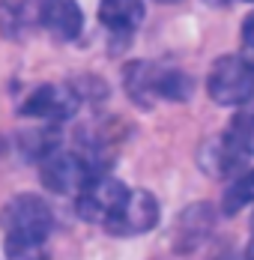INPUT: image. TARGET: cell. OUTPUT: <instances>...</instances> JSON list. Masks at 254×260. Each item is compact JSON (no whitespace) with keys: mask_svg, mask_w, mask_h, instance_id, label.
<instances>
[{"mask_svg":"<svg viewBox=\"0 0 254 260\" xmlns=\"http://www.w3.org/2000/svg\"><path fill=\"white\" fill-rule=\"evenodd\" d=\"M81 99L69 84H42L36 87L24 102H21V114L24 117H39L45 123H63L78 111Z\"/></svg>","mask_w":254,"mask_h":260,"instance_id":"5","label":"cell"},{"mask_svg":"<svg viewBox=\"0 0 254 260\" xmlns=\"http://www.w3.org/2000/svg\"><path fill=\"white\" fill-rule=\"evenodd\" d=\"M39 24L48 30L54 39H75L84 27V15H81V6L78 0H42V9H39Z\"/></svg>","mask_w":254,"mask_h":260,"instance_id":"9","label":"cell"},{"mask_svg":"<svg viewBox=\"0 0 254 260\" xmlns=\"http://www.w3.org/2000/svg\"><path fill=\"white\" fill-rule=\"evenodd\" d=\"M158 3H179V0H158Z\"/></svg>","mask_w":254,"mask_h":260,"instance_id":"19","label":"cell"},{"mask_svg":"<svg viewBox=\"0 0 254 260\" xmlns=\"http://www.w3.org/2000/svg\"><path fill=\"white\" fill-rule=\"evenodd\" d=\"M254 204V168L251 171H242L236 180L228 185V191H225V215H236L239 209L251 207Z\"/></svg>","mask_w":254,"mask_h":260,"instance_id":"15","label":"cell"},{"mask_svg":"<svg viewBox=\"0 0 254 260\" xmlns=\"http://www.w3.org/2000/svg\"><path fill=\"white\" fill-rule=\"evenodd\" d=\"M201 168L212 177H239L248 165V156H242L236 150V144L230 141L228 135H215L203 144L201 150Z\"/></svg>","mask_w":254,"mask_h":260,"instance_id":"8","label":"cell"},{"mask_svg":"<svg viewBox=\"0 0 254 260\" xmlns=\"http://www.w3.org/2000/svg\"><path fill=\"white\" fill-rule=\"evenodd\" d=\"M51 224H54L51 207L39 194H15L0 209V228L6 239L45 242V236L51 234Z\"/></svg>","mask_w":254,"mask_h":260,"instance_id":"2","label":"cell"},{"mask_svg":"<svg viewBox=\"0 0 254 260\" xmlns=\"http://www.w3.org/2000/svg\"><path fill=\"white\" fill-rule=\"evenodd\" d=\"M39 171L45 188H51L54 194H72V198H78L93 177H102L81 150H54L39 161Z\"/></svg>","mask_w":254,"mask_h":260,"instance_id":"3","label":"cell"},{"mask_svg":"<svg viewBox=\"0 0 254 260\" xmlns=\"http://www.w3.org/2000/svg\"><path fill=\"white\" fill-rule=\"evenodd\" d=\"M99 21L111 36H129L144 21V0H102Z\"/></svg>","mask_w":254,"mask_h":260,"instance_id":"12","label":"cell"},{"mask_svg":"<svg viewBox=\"0 0 254 260\" xmlns=\"http://www.w3.org/2000/svg\"><path fill=\"white\" fill-rule=\"evenodd\" d=\"M126 198H129V188L123 182L117 177H111V174H102V177H93L81 188V194L75 198V209L84 221L108 228L117 218L120 207L126 204Z\"/></svg>","mask_w":254,"mask_h":260,"instance_id":"4","label":"cell"},{"mask_svg":"<svg viewBox=\"0 0 254 260\" xmlns=\"http://www.w3.org/2000/svg\"><path fill=\"white\" fill-rule=\"evenodd\" d=\"M6 260H51L45 242H21L6 239Z\"/></svg>","mask_w":254,"mask_h":260,"instance_id":"16","label":"cell"},{"mask_svg":"<svg viewBox=\"0 0 254 260\" xmlns=\"http://www.w3.org/2000/svg\"><path fill=\"white\" fill-rule=\"evenodd\" d=\"M225 135L236 144V150H239L242 156H248V158L254 156V102L242 105V108L236 111V117L230 120V126H228Z\"/></svg>","mask_w":254,"mask_h":260,"instance_id":"13","label":"cell"},{"mask_svg":"<svg viewBox=\"0 0 254 260\" xmlns=\"http://www.w3.org/2000/svg\"><path fill=\"white\" fill-rule=\"evenodd\" d=\"M195 84L192 78L182 72V69H174V66H162L158 69V99L165 102H185L192 96Z\"/></svg>","mask_w":254,"mask_h":260,"instance_id":"14","label":"cell"},{"mask_svg":"<svg viewBox=\"0 0 254 260\" xmlns=\"http://www.w3.org/2000/svg\"><path fill=\"white\" fill-rule=\"evenodd\" d=\"M251 228H254V218H251Z\"/></svg>","mask_w":254,"mask_h":260,"instance_id":"21","label":"cell"},{"mask_svg":"<svg viewBox=\"0 0 254 260\" xmlns=\"http://www.w3.org/2000/svg\"><path fill=\"white\" fill-rule=\"evenodd\" d=\"M206 90L221 108H242L254 102V63L242 54H221L206 75Z\"/></svg>","mask_w":254,"mask_h":260,"instance_id":"1","label":"cell"},{"mask_svg":"<svg viewBox=\"0 0 254 260\" xmlns=\"http://www.w3.org/2000/svg\"><path fill=\"white\" fill-rule=\"evenodd\" d=\"M155 224H158V201L147 188H135V191L129 188L126 204L120 207L117 218L105 231L114 236H141L147 231H152Z\"/></svg>","mask_w":254,"mask_h":260,"instance_id":"6","label":"cell"},{"mask_svg":"<svg viewBox=\"0 0 254 260\" xmlns=\"http://www.w3.org/2000/svg\"><path fill=\"white\" fill-rule=\"evenodd\" d=\"M158 63L150 60H132L123 69V87L126 96L141 108H152L158 102Z\"/></svg>","mask_w":254,"mask_h":260,"instance_id":"10","label":"cell"},{"mask_svg":"<svg viewBox=\"0 0 254 260\" xmlns=\"http://www.w3.org/2000/svg\"><path fill=\"white\" fill-rule=\"evenodd\" d=\"M42 0H0V36L27 39L39 27Z\"/></svg>","mask_w":254,"mask_h":260,"instance_id":"11","label":"cell"},{"mask_svg":"<svg viewBox=\"0 0 254 260\" xmlns=\"http://www.w3.org/2000/svg\"><path fill=\"white\" fill-rule=\"evenodd\" d=\"M245 260H254V236H251V242H248V248H245Z\"/></svg>","mask_w":254,"mask_h":260,"instance_id":"18","label":"cell"},{"mask_svg":"<svg viewBox=\"0 0 254 260\" xmlns=\"http://www.w3.org/2000/svg\"><path fill=\"white\" fill-rule=\"evenodd\" d=\"M245 3H254V0H245Z\"/></svg>","mask_w":254,"mask_h":260,"instance_id":"20","label":"cell"},{"mask_svg":"<svg viewBox=\"0 0 254 260\" xmlns=\"http://www.w3.org/2000/svg\"><path fill=\"white\" fill-rule=\"evenodd\" d=\"M242 51L254 57V12L242 21Z\"/></svg>","mask_w":254,"mask_h":260,"instance_id":"17","label":"cell"},{"mask_svg":"<svg viewBox=\"0 0 254 260\" xmlns=\"http://www.w3.org/2000/svg\"><path fill=\"white\" fill-rule=\"evenodd\" d=\"M212 221H215V212L209 204H192L177 215V224H174V251L177 254H188L201 245L206 236L212 234Z\"/></svg>","mask_w":254,"mask_h":260,"instance_id":"7","label":"cell"}]
</instances>
